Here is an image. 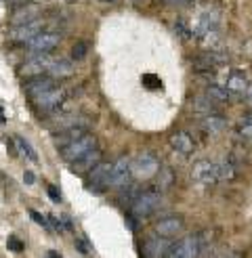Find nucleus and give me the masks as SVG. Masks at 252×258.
Masks as SVG:
<instances>
[{
	"label": "nucleus",
	"mask_w": 252,
	"mask_h": 258,
	"mask_svg": "<svg viewBox=\"0 0 252 258\" xmlns=\"http://www.w3.org/2000/svg\"><path fill=\"white\" fill-rule=\"evenodd\" d=\"M204 246L206 243L202 241V235H185V237L170 243L168 256L170 258H194L202 252Z\"/></svg>",
	"instance_id": "1"
},
{
	"label": "nucleus",
	"mask_w": 252,
	"mask_h": 258,
	"mask_svg": "<svg viewBox=\"0 0 252 258\" xmlns=\"http://www.w3.org/2000/svg\"><path fill=\"white\" fill-rule=\"evenodd\" d=\"M95 147H97V137L91 135V133H84L82 137H78L76 141H72V143H68L66 147H61V158L72 164V162L82 158L84 153H88Z\"/></svg>",
	"instance_id": "2"
},
{
	"label": "nucleus",
	"mask_w": 252,
	"mask_h": 258,
	"mask_svg": "<svg viewBox=\"0 0 252 258\" xmlns=\"http://www.w3.org/2000/svg\"><path fill=\"white\" fill-rule=\"evenodd\" d=\"M162 200V191L160 189H149V191H141L137 196V200L131 204V210H133V216L141 218V216H149L158 208V204Z\"/></svg>",
	"instance_id": "3"
},
{
	"label": "nucleus",
	"mask_w": 252,
	"mask_h": 258,
	"mask_svg": "<svg viewBox=\"0 0 252 258\" xmlns=\"http://www.w3.org/2000/svg\"><path fill=\"white\" fill-rule=\"evenodd\" d=\"M160 170V160L149 151H143L139 153L133 162V176H139V178H151L156 176Z\"/></svg>",
	"instance_id": "4"
},
{
	"label": "nucleus",
	"mask_w": 252,
	"mask_h": 258,
	"mask_svg": "<svg viewBox=\"0 0 252 258\" xmlns=\"http://www.w3.org/2000/svg\"><path fill=\"white\" fill-rule=\"evenodd\" d=\"M192 178L200 185H217V183H221L219 164L217 162H208V160L198 162L194 166V170H192Z\"/></svg>",
	"instance_id": "5"
},
{
	"label": "nucleus",
	"mask_w": 252,
	"mask_h": 258,
	"mask_svg": "<svg viewBox=\"0 0 252 258\" xmlns=\"http://www.w3.org/2000/svg\"><path fill=\"white\" fill-rule=\"evenodd\" d=\"M59 42H61V36L57 32H40L28 42V48L34 55H42V53L48 55L59 46Z\"/></svg>",
	"instance_id": "6"
},
{
	"label": "nucleus",
	"mask_w": 252,
	"mask_h": 258,
	"mask_svg": "<svg viewBox=\"0 0 252 258\" xmlns=\"http://www.w3.org/2000/svg\"><path fill=\"white\" fill-rule=\"evenodd\" d=\"M133 178V160L131 158H118L116 162L111 164V174H109V180H111V187L116 189H122L124 185H129Z\"/></svg>",
	"instance_id": "7"
},
{
	"label": "nucleus",
	"mask_w": 252,
	"mask_h": 258,
	"mask_svg": "<svg viewBox=\"0 0 252 258\" xmlns=\"http://www.w3.org/2000/svg\"><path fill=\"white\" fill-rule=\"evenodd\" d=\"M109 174H111V164H105V162H99L95 168L88 172V189H93L97 193H103L107 187H111V180H109Z\"/></svg>",
	"instance_id": "8"
},
{
	"label": "nucleus",
	"mask_w": 252,
	"mask_h": 258,
	"mask_svg": "<svg viewBox=\"0 0 252 258\" xmlns=\"http://www.w3.org/2000/svg\"><path fill=\"white\" fill-rule=\"evenodd\" d=\"M63 99H66V90L57 88V86L46 90V93H42V95H38V97H32L34 105L40 111H53V109H57L63 103Z\"/></svg>",
	"instance_id": "9"
},
{
	"label": "nucleus",
	"mask_w": 252,
	"mask_h": 258,
	"mask_svg": "<svg viewBox=\"0 0 252 258\" xmlns=\"http://www.w3.org/2000/svg\"><path fill=\"white\" fill-rule=\"evenodd\" d=\"M217 25H219V13L217 11H204L202 15L192 23V32L196 38H204L206 34L214 32L217 30Z\"/></svg>",
	"instance_id": "10"
},
{
	"label": "nucleus",
	"mask_w": 252,
	"mask_h": 258,
	"mask_svg": "<svg viewBox=\"0 0 252 258\" xmlns=\"http://www.w3.org/2000/svg\"><path fill=\"white\" fill-rule=\"evenodd\" d=\"M103 160V153H101V149H91L88 153H84L82 158H78L76 162H72L70 164V168H72V172H78V174H88L91 172L95 166Z\"/></svg>",
	"instance_id": "11"
},
{
	"label": "nucleus",
	"mask_w": 252,
	"mask_h": 258,
	"mask_svg": "<svg viewBox=\"0 0 252 258\" xmlns=\"http://www.w3.org/2000/svg\"><path fill=\"white\" fill-rule=\"evenodd\" d=\"M185 229V223H183V218L181 216H166V218H162V221L156 223V235H162V237H176L181 233V231Z\"/></svg>",
	"instance_id": "12"
},
{
	"label": "nucleus",
	"mask_w": 252,
	"mask_h": 258,
	"mask_svg": "<svg viewBox=\"0 0 252 258\" xmlns=\"http://www.w3.org/2000/svg\"><path fill=\"white\" fill-rule=\"evenodd\" d=\"M168 250H170V241H168V237H162V235L149 237L143 243V254L145 256H151V258L168 256Z\"/></svg>",
	"instance_id": "13"
},
{
	"label": "nucleus",
	"mask_w": 252,
	"mask_h": 258,
	"mask_svg": "<svg viewBox=\"0 0 252 258\" xmlns=\"http://www.w3.org/2000/svg\"><path fill=\"white\" fill-rule=\"evenodd\" d=\"M170 147L174 151H179L181 156H192L194 149H196V143L189 133L185 131H179V133H172L170 135Z\"/></svg>",
	"instance_id": "14"
},
{
	"label": "nucleus",
	"mask_w": 252,
	"mask_h": 258,
	"mask_svg": "<svg viewBox=\"0 0 252 258\" xmlns=\"http://www.w3.org/2000/svg\"><path fill=\"white\" fill-rule=\"evenodd\" d=\"M42 21L40 19H34V21H28V23H23V25H15V32H13V40H17V42H30L32 38L36 34H40L42 30Z\"/></svg>",
	"instance_id": "15"
},
{
	"label": "nucleus",
	"mask_w": 252,
	"mask_h": 258,
	"mask_svg": "<svg viewBox=\"0 0 252 258\" xmlns=\"http://www.w3.org/2000/svg\"><path fill=\"white\" fill-rule=\"evenodd\" d=\"M55 88V80L53 76L50 78H44V76H34V78H30L28 82H25V93H28L30 97H38L46 93V90Z\"/></svg>",
	"instance_id": "16"
},
{
	"label": "nucleus",
	"mask_w": 252,
	"mask_h": 258,
	"mask_svg": "<svg viewBox=\"0 0 252 258\" xmlns=\"http://www.w3.org/2000/svg\"><path fill=\"white\" fill-rule=\"evenodd\" d=\"M225 88L229 90L231 95H244L246 88H248V78L244 72H231L229 76H227V84Z\"/></svg>",
	"instance_id": "17"
},
{
	"label": "nucleus",
	"mask_w": 252,
	"mask_h": 258,
	"mask_svg": "<svg viewBox=\"0 0 252 258\" xmlns=\"http://www.w3.org/2000/svg\"><path fill=\"white\" fill-rule=\"evenodd\" d=\"M202 128H204L206 133H210V135H219L227 128V120L223 118V115L210 113V115H204V120H202Z\"/></svg>",
	"instance_id": "18"
},
{
	"label": "nucleus",
	"mask_w": 252,
	"mask_h": 258,
	"mask_svg": "<svg viewBox=\"0 0 252 258\" xmlns=\"http://www.w3.org/2000/svg\"><path fill=\"white\" fill-rule=\"evenodd\" d=\"M86 133L84 126H70V128H63L61 135H55V143L57 147H66L68 143H72V141H76L78 137H82Z\"/></svg>",
	"instance_id": "19"
},
{
	"label": "nucleus",
	"mask_w": 252,
	"mask_h": 258,
	"mask_svg": "<svg viewBox=\"0 0 252 258\" xmlns=\"http://www.w3.org/2000/svg\"><path fill=\"white\" fill-rule=\"evenodd\" d=\"M53 78H68V76H72L74 68H72V63L70 61H63V59H53V63L48 66L46 70Z\"/></svg>",
	"instance_id": "20"
},
{
	"label": "nucleus",
	"mask_w": 252,
	"mask_h": 258,
	"mask_svg": "<svg viewBox=\"0 0 252 258\" xmlns=\"http://www.w3.org/2000/svg\"><path fill=\"white\" fill-rule=\"evenodd\" d=\"M206 97L208 99H212L217 105H223V103H227L231 99V93L227 88H223V86H219V84H210L208 88H206Z\"/></svg>",
	"instance_id": "21"
},
{
	"label": "nucleus",
	"mask_w": 252,
	"mask_h": 258,
	"mask_svg": "<svg viewBox=\"0 0 252 258\" xmlns=\"http://www.w3.org/2000/svg\"><path fill=\"white\" fill-rule=\"evenodd\" d=\"M194 111L200 113V115H210V113L217 111V103H214L212 99H208L206 95L204 97H198L194 101Z\"/></svg>",
	"instance_id": "22"
},
{
	"label": "nucleus",
	"mask_w": 252,
	"mask_h": 258,
	"mask_svg": "<svg viewBox=\"0 0 252 258\" xmlns=\"http://www.w3.org/2000/svg\"><path fill=\"white\" fill-rule=\"evenodd\" d=\"M34 19H38L36 7H25V9H21V11L15 13V17H13V25H23V23L34 21Z\"/></svg>",
	"instance_id": "23"
},
{
	"label": "nucleus",
	"mask_w": 252,
	"mask_h": 258,
	"mask_svg": "<svg viewBox=\"0 0 252 258\" xmlns=\"http://www.w3.org/2000/svg\"><path fill=\"white\" fill-rule=\"evenodd\" d=\"M156 178H158V189H160V191L168 189V187L174 183V174H172V170H170V168H162V166H160V170H158Z\"/></svg>",
	"instance_id": "24"
},
{
	"label": "nucleus",
	"mask_w": 252,
	"mask_h": 258,
	"mask_svg": "<svg viewBox=\"0 0 252 258\" xmlns=\"http://www.w3.org/2000/svg\"><path fill=\"white\" fill-rule=\"evenodd\" d=\"M219 164V176H221V180H233L235 178V174H237V170H235V166L231 164V162H217Z\"/></svg>",
	"instance_id": "25"
},
{
	"label": "nucleus",
	"mask_w": 252,
	"mask_h": 258,
	"mask_svg": "<svg viewBox=\"0 0 252 258\" xmlns=\"http://www.w3.org/2000/svg\"><path fill=\"white\" fill-rule=\"evenodd\" d=\"M13 141H15V143L19 145L21 153H25V156H28V160H30V162H38V156H36V151L32 149V145H30V143H28V141H25L23 137H15Z\"/></svg>",
	"instance_id": "26"
},
{
	"label": "nucleus",
	"mask_w": 252,
	"mask_h": 258,
	"mask_svg": "<svg viewBox=\"0 0 252 258\" xmlns=\"http://www.w3.org/2000/svg\"><path fill=\"white\" fill-rule=\"evenodd\" d=\"M84 55H86V42H78V44L72 48V57H74V61L84 59Z\"/></svg>",
	"instance_id": "27"
},
{
	"label": "nucleus",
	"mask_w": 252,
	"mask_h": 258,
	"mask_svg": "<svg viewBox=\"0 0 252 258\" xmlns=\"http://www.w3.org/2000/svg\"><path fill=\"white\" fill-rule=\"evenodd\" d=\"M30 216H32V221H34V223H38L40 227H44V229H53V227H50V221H48V218L40 216L36 210H30Z\"/></svg>",
	"instance_id": "28"
},
{
	"label": "nucleus",
	"mask_w": 252,
	"mask_h": 258,
	"mask_svg": "<svg viewBox=\"0 0 252 258\" xmlns=\"http://www.w3.org/2000/svg\"><path fill=\"white\" fill-rule=\"evenodd\" d=\"M9 248L13 252H21L23 250V241L17 237V235H9Z\"/></svg>",
	"instance_id": "29"
},
{
	"label": "nucleus",
	"mask_w": 252,
	"mask_h": 258,
	"mask_svg": "<svg viewBox=\"0 0 252 258\" xmlns=\"http://www.w3.org/2000/svg\"><path fill=\"white\" fill-rule=\"evenodd\" d=\"M46 191H48L50 200H53L55 204H59V202H61V193H59V189H57L55 185H48V187H46Z\"/></svg>",
	"instance_id": "30"
},
{
	"label": "nucleus",
	"mask_w": 252,
	"mask_h": 258,
	"mask_svg": "<svg viewBox=\"0 0 252 258\" xmlns=\"http://www.w3.org/2000/svg\"><path fill=\"white\" fill-rule=\"evenodd\" d=\"M242 101L246 103V105L252 109V84H248V88H246V93L242 95Z\"/></svg>",
	"instance_id": "31"
},
{
	"label": "nucleus",
	"mask_w": 252,
	"mask_h": 258,
	"mask_svg": "<svg viewBox=\"0 0 252 258\" xmlns=\"http://www.w3.org/2000/svg\"><path fill=\"white\" fill-rule=\"evenodd\" d=\"M164 5H168V7H187L189 5V0H162Z\"/></svg>",
	"instance_id": "32"
},
{
	"label": "nucleus",
	"mask_w": 252,
	"mask_h": 258,
	"mask_svg": "<svg viewBox=\"0 0 252 258\" xmlns=\"http://www.w3.org/2000/svg\"><path fill=\"white\" fill-rule=\"evenodd\" d=\"M76 248H78L82 254H91V248H88V243L84 239H76Z\"/></svg>",
	"instance_id": "33"
},
{
	"label": "nucleus",
	"mask_w": 252,
	"mask_h": 258,
	"mask_svg": "<svg viewBox=\"0 0 252 258\" xmlns=\"http://www.w3.org/2000/svg\"><path fill=\"white\" fill-rule=\"evenodd\" d=\"M23 180H25V183H28V185H34V183H36V176H34V172L25 170V172H23Z\"/></svg>",
	"instance_id": "34"
},
{
	"label": "nucleus",
	"mask_w": 252,
	"mask_h": 258,
	"mask_svg": "<svg viewBox=\"0 0 252 258\" xmlns=\"http://www.w3.org/2000/svg\"><path fill=\"white\" fill-rule=\"evenodd\" d=\"M126 223H129V227H131L133 231H137V221H135L133 216H126Z\"/></svg>",
	"instance_id": "35"
},
{
	"label": "nucleus",
	"mask_w": 252,
	"mask_h": 258,
	"mask_svg": "<svg viewBox=\"0 0 252 258\" xmlns=\"http://www.w3.org/2000/svg\"><path fill=\"white\" fill-rule=\"evenodd\" d=\"M99 3H105V5H113V3H118V0H99Z\"/></svg>",
	"instance_id": "36"
},
{
	"label": "nucleus",
	"mask_w": 252,
	"mask_h": 258,
	"mask_svg": "<svg viewBox=\"0 0 252 258\" xmlns=\"http://www.w3.org/2000/svg\"><path fill=\"white\" fill-rule=\"evenodd\" d=\"M5 120V115H3V109H0V122H3Z\"/></svg>",
	"instance_id": "37"
}]
</instances>
